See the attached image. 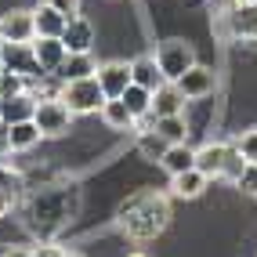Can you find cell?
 Masks as SVG:
<instances>
[{"label":"cell","mask_w":257,"mask_h":257,"mask_svg":"<svg viewBox=\"0 0 257 257\" xmlns=\"http://www.w3.org/2000/svg\"><path fill=\"white\" fill-rule=\"evenodd\" d=\"M167 217H170V207H167L163 196L138 192V196H131L123 207H119V228H123L131 239H152L156 232H163Z\"/></svg>","instance_id":"1"},{"label":"cell","mask_w":257,"mask_h":257,"mask_svg":"<svg viewBox=\"0 0 257 257\" xmlns=\"http://www.w3.org/2000/svg\"><path fill=\"white\" fill-rule=\"evenodd\" d=\"M58 98L69 105V112L73 116H87V112H101V105H105V91H101V83L94 80V76H87V80H69V83H62V91H58Z\"/></svg>","instance_id":"2"},{"label":"cell","mask_w":257,"mask_h":257,"mask_svg":"<svg viewBox=\"0 0 257 257\" xmlns=\"http://www.w3.org/2000/svg\"><path fill=\"white\" fill-rule=\"evenodd\" d=\"M33 123L40 127L44 138H62V134L73 131V112H69V105H65V101L55 94V98H44L40 105H37Z\"/></svg>","instance_id":"3"},{"label":"cell","mask_w":257,"mask_h":257,"mask_svg":"<svg viewBox=\"0 0 257 257\" xmlns=\"http://www.w3.org/2000/svg\"><path fill=\"white\" fill-rule=\"evenodd\" d=\"M156 62H160L167 83H174L181 73H188L196 65V51H192V44H185V40H167L156 51Z\"/></svg>","instance_id":"4"},{"label":"cell","mask_w":257,"mask_h":257,"mask_svg":"<svg viewBox=\"0 0 257 257\" xmlns=\"http://www.w3.org/2000/svg\"><path fill=\"white\" fill-rule=\"evenodd\" d=\"M0 40L4 44H33L37 40V15L33 11H11L0 19Z\"/></svg>","instance_id":"5"},{"label":"cell","mask_w":257,"mask_h":257,"mask_svg":"<svg viewBox=\"0 0 257 257\" xmlns=\"http://www.w3.org/2000/svg\"><path fill=\"white\" fill-rule=\"evenodd\" d=\"M174 87L188 98V101H196V98H207V94H214V87H217V76H214V69H207V65H192L188 73H181L178 80H174Z\"/></svg>","instance_id":"6"},{"label":"cell","mask_w":257,"mask_h":257,"mask_svg":"<svg viewBox=\"0 0 257 257\" xmlns=\"http://www.w3.org/2000/svg\"><path fill=\"white\" fill-rule=\"evenodd\" d=\"M94 80L101 83V91H105V98H123V91L131 87V62H105L98 65Z\"/></svg>","instance_id":"7"},{"label":"cell","mask_w":257,"mask_h":257,"mask_svg":"<svg viewBox=\"0 0 257 257\" xmlns=\"http://www.w3.org/2000/svg\"><path fill=\"white\" fill-rule=\"evenodd\" d=\"M232 149L235 145H225V142H207L203 149H196V170H203L210 181L225 174V163L232 156Z\"/></svg>","instance_id":"8"},{"label":"cell","mask_w":257,"mask_h":257,"mask_svg":"<svg viewBox=\"0 0 257 257\" xmlns=\"http://www.w3.org/2000/svg\"><path fill=\"white\" fill-rule=\"evenodd\" d=\"M65 55H69V47L62 44V37H37L33 40V58H37L40 73H58Z\"/></svg>","instance_id":"9"},{"label":"cell","mask_w":257,"mask_h":257,"mask_svg":"<svg viewBox=\"0 0 257 257\" xmlns=\"http://www.w3.org/2000/svg\"><path fill=\"white\" fill-rule=\"evenodd\" d=\"M62 44L69 47V55H91L94 26H91L87 19H80V15H73L69 26H65V33H62Z\"/></svg>","instance_id":"10"},{"label":"cell","mask_w":257,"mask_h":257,"mask_svg":"<svg viewBox=\"0 0 257 257\" xmlns=\"http://www.w3.org/2000/svg\"><path fill=\"white\" fill-rule=\"evenodd\" d=\"M131 80L138 83V87H149V91H160L163 83H167V76H163V69H160L156 55L134 58V62H131Z\"/></svg>","instance_id":"11"},{"label":"cell","mask_w":257,"mask_h":257,"mask_svg":"<svg viewBox=\"0 0 257 257\" xmlns=\"http://www.w3.org/2000/svg\"><path fill=\"white\" fill-rule=\"evenodd\" d=\"M228 33L243 40H257V4H235L228 11Z\"/></svg>","instance_id":"12"},{"label":"cell","mask_w":257,"mask_h":257,"mask_svg":"<svg viewBox=\"0 0 257 257\" xmlns=\"http://www.w3.org/2000/svg\"><path fill=\"white\" fill-rule=\"evenodd\" d=\"M37 105H40V98H33L29 91L26 94H15L4 101V109H0V119L11 127V123H22V119H33L37 116Z\"/></svg>","instance_id":"13"},{"label":"cell","mask_w":257,"mask_h":257,"mask_svg":"<svg viewBox=\"0 0 257 257\" xmlns=\"http://www.w3.org/2000/svg\"><path fill=\"white\" fill-rule=\"evenodd\" d=\"M210 185V178L203 174V170H185V174H174L170 178V192H174L178 199H196V196H203V188Z\"/></svg>","instance_id":"14"},{"label":"cell","mask_w":257,"mask_h":257,"mask_svg":"<svg viewBox=\"0 0 257 257\" xmlns=\"http://www.w3.org/2000/svg\"><path fill=\"white\" fill-rule=\"evenodd\" d=\"M160 167L167 170L170 178H174V174H185V170H192V167H196V149H188L185 142L167 145V152L160 156Z\"/></svg>","instance_id":"15"},{"label":"cell","mask_w":257,"mask_h":257,"mask_svg":"<svg viewBox=\"0 0 257 257\" xmlns=\"http://www.w3.org/2000/svg\"><path fill=\"white\" fill-rule=\"evenodd\" d=\"M185 94L174 87V83H163L160 91H152V116H181V105H185Z\"/></svg>","instance_id":"16"},{"label":"cell","mask_w":257,"mask_h":257,"mask_svg":"<svg viewBox=\"0 0 257 257\" xmlns=\"http://www.w3.org/2000/svg\"><path fill=\"white\" fill-rule=\"evenodd\" d=\"M33 15H37V37H62L65 26H69V19L62 11H55L51 4H40Z\"/></svg>","instance_id":"17"},{"label":"cell","mask_w":257,"mask_h":257,"mask_svg":"<svg viewBox=\"0 0 257 257\" xmlns=\"http://www.w3.org/2000/svg\"><path fill=\"white\" fill-rule=\"evenodd\" d=\"M94 73H98V65H94L91 55H65V62L58 65L62 83H69V80H87V76H94Z\"/></svg>","instance_id":"18"},{"label":"cell","mask_w":257,"mask_h":257,"mask_svg":"<svg viewBox=\"0 0 257 257\" xmlns=\"http://www.w3.org/2000/svg\"><path fill=\"white\" fill-rule=\"evenodd\" d=\"M8 138H11V152H29L44 134H40V127L33 123V119H22V123H11L8 127Z\"/></svg>","instance_id":"19"},{"label":"cell","mask_w":257,"mask_h":257,"mask_svg":"<svg viewBox=\"0 0 257 257\" xmlns=\"http://www.w3.org/2000/svg\"><path fill=\"white\" fill-rule=\"evenodd\" d=\"M101 119H105V127H112V131H134V123H138L119 98H109L105 105H101Z\"/></svg>","instance_id":"20"},{"label":"cell","mask_w":257,"mask_h":257,"mask_svg":"<svg viewBox=\"0 0 257 257\" xmlns=\"http://www.w3.org/2000/svg\"><path fill=\"white\" fill-rule=\"evenodd\" d=\"M119 101H123V105L131 109V116H134V119L152 116V91H149V87H138V83H131Z\"/></svg>","instance_id":"21"},{"label":"cell","mask_w":257,"mask_h":257,"mask_svg":"<svg viewBox=\"0 0 257 257\" xmlns=\"http://www.w3.org/2000/svg\"><path fill=\"white\" fill-rule=\"evenodd\" d=\"M152 131H156L167 145H178V142L188 138V127H185V119H181V116H160L156 123H152Z\"/></svg>","instance_id":"22"},{"label":"cell","mask_w":257,"mask_h":257,"mask_svg":"<svg viewBox=\"0 0 257 257\" xmlns=\"http://www.w3.org/2000/svg\"><path fill=\"white\" fill-rule=\"evenodd\" d=\"M29 91V80H26V73H15V69H4L0 73V98H15V94H26Z\"/></svg>","instance_id":"23"},{"label":"cell","mask_w":257,"mask_h":257,"mask_svg":"<svg viewBox=\"0 0 257 257\" xmlns=\"http://www.w3.org/2000/svg\"><path fill=\"white\" fill-rule=\"evenodd\" d=\"M138 149L145 152V156H149V160H156V163H160V156H163V152H167V142L160 138V134H156V131H145V134H142V142H138Z\"/></svg>","instance_id":"24"},{"label":"cell","mask_w":257,"mask_h":257,"mask_svg":"<svg viewBox=\"0 0 257 257\" xmlns=\"http://www.w3.org/2000/svg\"><path fill=\"white\" fill-rule=\"evenodd\" d=\"M235 149L243 152V160H246V163H257V127H250L243 138L235 142Z\"/></svg>","instance_id":"25"},{"label":"cell","mask_w":257,"mask_h":257,"mask_svg":"<svg viewBox=\"0 0 257 257\" xmlns=\"http://www.w3.org/2000/svg\"><path fill=\"white\" fill-rule=\"evenodd\" d=\"M243 170H246V160H243V152H239V149H232V156H228V163H225V174H221V178L235 185Z\"/></svg>","instance_id":"26"},{"label":"cell","mask_w":257,"mask_h":257,"mask_svg":"<svg viewBox=\"0 0 257 257\" xmlns=\"http://www.w3.org/2000/svg\"><path fill=\"white\" fill-rule=\"evenodd\" d=\"M235 188H243L246 196H257V163H246V170H243V174H239Z\"/></svg>","instance_id":"27"},{"label":"cell","mask_w":257,"mask_h":257,"mask_svg":"<svg viewBox=\"0 0 257 257\" xmlns=\"http://www.w3.org/2000/svg\"><path fill=\"white\" fill-rule=\"evenodd\" d=\"M44 4H51L55 11H62L65 19H73V15L80 11V0H44Z\"/></svg>","instance_id":"28"},{"label":"cell","mask_w":257,"mask_h":257,"mask_svg":"<svg viewBox=\"0 0 257 257\" xmlns=\"http://www.w3.org/2000/svg\"><path fill=\"white\" fill-rule=\"evenodd\" d=\"M33 253H37V257H65V250H62V246H55V243H44V246L33 250Z\"/></svg>","instance_id":"29"},{"label":"cell","mask_w":257,"mask_h":257,"mask_svg":"<svg viewBox=\"0 0 257 257\" xmlns=\"http://www.w3.org/2000/svg\"><path fill=\"white\" fill-rule=\"evenodd\" d=\"M8 152H11V138H8V123L0 119V160H4Z\"/></svg>","instance_id":"30"},{"label":"cell","mask_w":257,"mask_h":257,"mask_svg":"<svg viewBox=\"0 0 257 257\" xmlns=\"http://www.w3.org/2000/svg\"><path fill=\"white\" fill-rule=\"evenodd\" d=\"M11 210V192H8V188H0V217H4Z\"/></svg>","instance_id":"31"},{"label":"cell","mask_w":257,"mask_h":257,"mask_svg":"<svg viewBox=\"0 0 257 257\" xmlns=\"http://www.w3.org/2000/svg\"><path fill=\"white\" fill-rule=\"evenodd\" d=\"M0 257H37V253H33V250H4Z\"/></svg>","instance_id":"32"},{"label":"cell","mask_w":257,"mask_h":257,"mask_svg":"<svg viewBox=\"0 0 257 257\" xmlns=\"http://www.w3.org/2000/svg\"><path fill=\"white\" fill-rule=\"evenodd\" d=\"M4 69H8V44L0 40V73H4Z\"/></svg>","instance_id":"33"},{"label":"cell","mask_w":257,"mask_h":257,"mask_svg":"<svg viewBox=\"0 0 257 257\" xmlns=\"http://www.w3.org/2000/svg\"><path fill=\"white\" fill-rule=\"evenodd\" d=\"M65 257H83V253H69V250H65Z\"/></svg>","instance_id":"34"},{"label":"cell","mask_w":257,"mask_h":257,"mask_svg":"<svg viewBox=\"0 0 257 257\" xmlns=\"http://www.w3.org/2000/svg\"><path fill=\"white\" fill-rule=\"evenodd\" d=\"M239 4H257V0H239Z\"/></svg>","instance_id":"35"},{"label":"cell","mask_w":257,"mask_h":257,"mask_svg":"<svg viewBox=\"0 0 257 257\" xmlns=\"http://www.w3.org/2000/svg\"><path fill=\"white\" fill-rule=\"evenodd\" d=\"M131 257H145V253H131Z\"/></svg>","instance_id":"36"},{"label":"cell","mask_w":257,"mask_h":257,"mask_svg":"<svg viewBox=\"0 0 257 257\" xmlns=\"http://www.w3.org/2000/svg\"><path fill=\"white\" fill-rule=\"evenodd\" d=\"M0 109H4V98H0Z\"/></svg>","instance_id":"37"}]
</instances>
